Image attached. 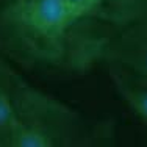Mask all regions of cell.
I'll return each mask as SVG.
<instances>
[{"mask_svg":"<svg viewBox=\"0 0 147 147\" xmlns=\"http://www.w3.org/2000/svg\"><path fill=\"white\" fill-rule=\"evenodd\" d=\"M116 31L64 0H0V53L30 71L85 75Z\"/></svg>","mask_w":147,"mask_h":147,"instance_id":"obj_1","label":"cell"},{"mask_svg":"<svg viewBox=\"0 0 147 147\" xmlns=\"http://www.w3.org/2000/svg\"><path fill=\"white\" fill-rule=\"evenodd\" d=\"M14 130L8 147H92L113 138L111 122H89L53 96L13 75Z\"/></svg>","mask_w":147,"mask_h":147,"instance_id":"obj_2","label":"cell"},{"mask_svg":"<svg viewBox=\"0 0 147 147\" xmlns=\"http://www.w3.org/2000/svg\"><path fill=\"white\" fill-rule=\"evenodd\" d=\"M103 63H114L147 78V16L114 33Z\"/></svg>","mask_w":147,"mask_h":147,"instance_id":"obj_3","label":"cell"},{"mask_svg":"<svg viewBox=\"0 0 147 147\" xmlns=\"http://www.w3.org/2000/svg\"><path fill=\"white\" fill-rule=\"evenodd\" d=\"M113 85L147 130V78L114 63H105Z\"/></svg>","mask_w":147,"mask_h":147,"instance_id":"obj_4","label":"cell"},{"mask_svg":"<svg viewBox=\"0 0 147 147\" xmlns=\"http://www.w3.org/2000/svg\"><path fill=\"white\" fill-rule=\"evenodd\" d=\"M99 17L113 28H122L147 16V0H99Z\"/></svg>","mask_w":147,"mask_h":147,"instance_id":"obj_5","label":"cell"},{"mask_svg":"<svg viewBox=\"0 0 147 147\" xmlns=\"http://www.w3.org/2000/svg\"><path fill=\"white\" fill-rule=\"evenodd\" d=\"M14 69L0 58V147H8L14 130V111L11 103V83Z\"/></svg>","mask_w":147,"mask_h":147,"instance_id":"obj_6","label":"cell"}]
</instances>
